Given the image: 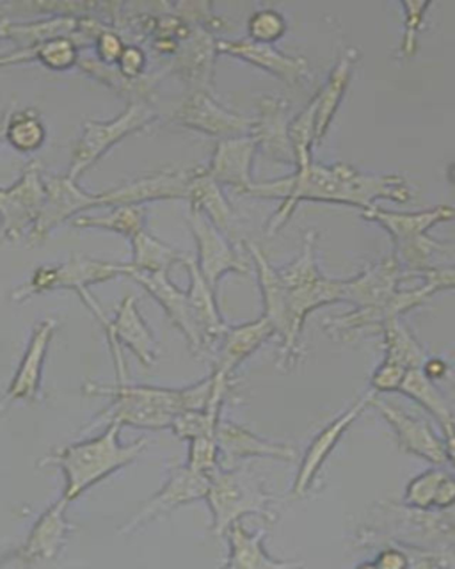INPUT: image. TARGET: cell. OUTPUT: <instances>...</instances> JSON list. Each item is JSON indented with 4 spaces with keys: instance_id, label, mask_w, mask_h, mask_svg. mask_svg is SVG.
Listing matches in <instances>:
<instances>
[{
    "instance_id": "obj_38",
    "label": "cell",
    "mask_w": 455,
    "mask_h": 569,
    "mask_svg": "<svg viewBox=\"0 0 455 569\" xmlns=\"http://www.w3.org/2000/svg\"><path fill=\"white\" fill-rule=\"evenodd\" d=\"M4 138L13 150L20 153H34L46 144V121L34 109L13 112L6 123Z\"/></svg>"
},
{
    "instance_id": "obj_22",
    "label": "cell",
    "mask_w": 455,
    "mask_h": 569,
    "mask_svg": "<svg viewBox=\"0 0 455 569\" xmlns=\"http://www.w3.org/2000/svg\"><path fill=\"white\" fill-rule=\"evenodd\" d=\"M219 41L209 29L192 26L191 34L182 41L170 70L182 77L189 91H210L214 82L215 56Z\"/></svg>"
},
{
    "instance_id": "obj_7",
    "label": "cell",
    "mask_w": 455,
    "mask_h": 569,
    "mask_svg": "<svg viewBox=\"0 0 455 569\" xmlns=\"http://www.w3.org/2000/svg\"><path fill=\"white\" fill-rule=\"evenodd\" d=\"M159 116L146 102H130L125 111L111 121H85L81 138L72 148V162L68 177L79 180L88 169L93 168L112 147L129 138L132 133L146 130L155 123Z\"/></svg>"
},
{
    "instance_id": "obj_8",
    "label": "cell",
    "mask_w": 455,
    "mask_h": 569,
    "mask_svg": "<svg viewBox=\"0 0 455 569\" xmlns=\"http://www.w3.org/2000/svg\"><path fill=\"white\" fill-rule=\"evenodd\" d=\"M246 251L255 263L256 276H259L260 290L264 299V317L273 326L276 337L282 340L277 369L292 370L303 358L304 349L301 337H297L294 331L289 287L283 283L276 267L269 263L267 257L259 246L246 242Z\"/></svg>"
},
{
    "instance_id": "obj_35",
    "label": "cell",
    "mask_w": 455,
    "mask_h": 569,
    "mask_svg": "<svg viewBox=\"0 0 455 569\" xmlns=\"http://www.w3.org/2000/svg\"><path fill=\"white\" fill-rule=\"evenodd\" d=\"M72 227L77 230H103L114 231L120 236L132 239L139 231L144 230L146 222V210L143 204H121L112 207L111 212L102 213H81L73 219Z\"/></svg>"
},
{
    "instance_id": "obj_33",
    "label": "cell",
    "mask_w": 455,
    "mask_h": 569,
    "mask_svg": "<svg viewBox=\"0 0 455 569\" xmlns=\"http://www.w3.org/2000/svg\"><path fill=\"white\" fill-rule=\"evenodd\" d=\"M130 242H132L130 266L134 267L135 271L170 272L173 267L188 266L192 258L191 254L182 253L179 249L165 244L146 230L139 231Z\"/></svg>"
},
{
    "instance_id": "obj_2",
    "label": "cell",
    "mask_w": 455,
    "mask_h": 569,
    "mask_svg": "<svg viewBox=\"0 0 455 569\" xmlns=\"http://www.w3.org/2000/svg\"><path fill=\"white\" fill-rule=\"evenodd\" d=\"M82 393L88 397H108L111 405L94 418L88 429L94 426H109L112 422L123 423L134 429L164 431L171 429L174 418L188 409H205L214 393V376L194 382L191 387L162 388L148 385H130L118 381L117 385L84 382Z\"/></svg>"
},
{
    "instance_id": "obj_40",
    "label": "cell",
    "mask_w": 455,
    "mask_h": 569,
    "mask_svg": "<svg viewBox=\"0 0 455 569\" xmlns=\"http://www.w3.org/2000/svg\"><path fill=\"white\" fill-rule=\"evenodd\" d=\"M448 477L451 476L442 470H428L422 476L415 477L407 485L406 495H404L407 506L415 507L419 511H427L431 507L439 506L443 486Z\"/></svg>"
},
{
    "instance_id": "obj_45",
    "label": "cell",
    "mask_w": 455,
    "mask_h": 569,
    "mask_svg": "<svg viewBox=\"0 0 455 569\" xmlns=\"http://www.w3.org/2000/svg\"><path fill=\"white\" fill-rule=\"evenodd\" d=\"M94 49H97V59L99 61H102L103 64H109V67H117L121 53L125 52L127 44L117 29L108 27L99 36V40L94 43Z\"/></svg>"
},
{
    "instance_id": "obj_12",
    "label": "cell",
    "mask_w": 455,
    "mask_h": 569,
    "mask_svg": "<svg viewBox=\"0 0 455 569\" xmlns=\"http://www.w3.org/2000/svg\"><path fill=\"white\" fill-rule=\"evenodd\" d=\"M192 169H164L135 178L102 192H90L88 209L143 204L150 201L188 200Z\"/></svg>"
},
{
    "instance_id": "obj_9",
    "label": "cell",
    "mask_w": 455,
    "mask_h": 569,
    "mask_svg": "<svg viewBox=\"0 0 455 569\" xmlns=\"http://www.w3.org/2000/svg\"><path fill=\"white\" fill-rule=\"evenodd\" d=\"M47 200L46 169L40 160H31L22 177L0 192L2 239L11 244L29 242Z\"/></svg>"
},
{
    "instance_id": "obj_19",
    "label": "cell",
    "mask_w": 455,
    "mask_h": 569,
    "mask_svg": "<svg viewBox=\"0 0 455 569\" xmlns=\"http://www.w3.org/2000/svg\"><path fill=\"white\" fill-rule=\"evenodd\" d=\"M55 331H58V322L50 317L34 326L19 369L14 372L10 388L6 391V402H37L40 399L47 352Z\"/></svg>"
},
{
    "instance_id": "obj_48",
    "label": "cell",
    "mask_w": 455,
    "mask_h": 569,
    "mask_svg": "<svg viewBox=\"0 0 455 569\" xmlns=\"http://www.w3.org/2000/svg\"><path fill=\"white\" fill-rule=\"evenodd\" d=\"M422 276L425 278V287H428L433 293L442 289H455V266L445 267V269L434 267Z\"/></svg>"
},
{
    "instance_id": "obj_44",
    "label": "cell",
    "mask_w": 455,
    "mask_h": 569,
    "mask_svg": "<svg viewBox=\"0 0 455 569\" xmlns=\"http://www.w3.org/2000/svg\"><path fill=\"white\" fill-rule=\"evenodd\" d=\"M407 372H410V370H407L406 367H402L401 363H395V361L384 358L383 363L372 373V390L398 391L401 390L402 382L406 379Z\"/></svg>"
},
{
    "instance_id": "obj_32",
    "label": "cell",
    "mask_w": 455,
    "mask_h": 569,
    "mask_svg": "<svg viewBox=\"0 0 455 569\" xmlns=\"http://www.w3.org/2000/svg\"><path fill=\"white\" fill-rule=\"evenodd\" d=\"M79 44L70 36L55 38V40L46 41L31 49H17L0 59L2 67L10 64H22V62L38 61L49 70L67 71L70 68L79 67L81 56H79Z\"/></svg>"
},
{
    "instance_id": "obj_15",
    "label": "cell",
    "mask_w": 455,
    "mask_h": 569,
    "mask_svg": "<svg viewBox=\"0 0 455 569\" xmlns=\"http://www.w3.org/2000/svg\"><path fill=\"white\" fill-rule=\"evenodd\" d=\"M173 123L221 139L250 136L255 127V120L228 111L215 102L210 91H189L174 111Z\"/></svg>"
},
{
    "instance_id": "obj_36",
    "label": "cell",
    "mask_w": 455,
    "mask_h": 569,
    "mask_svg": "<svg viewBox=\"0 0 455 569\" xmlns=\"http://www.w3.org/2000/svg\"><path fill=\"white\" fill-rule=\"evenodd\" d=\"M398 391L433 415L443 431L455 426L454 415L443 399L442 391L434 387L433 379L428 378L424 369H411Z\"/></svg>"
},
{
    "instance_id": "obj_13",
    "label": "cell",
    "mask_w": 455,
    "mask_h": 569,
    "mask_svg": "<svg viewBox=\"0 0 455 569\" xmlns=\"http://www.w3.org/2000/svg\"><path fill=\"white\" fill-rule=\"evenodd\" d=\"M210 482H212V476L194 470L189 465L174 467L162 488L135 512L132 520L121 527L120 533L130 536L162 516L176 511L180 507L206 498Z\"/></svg>"
},
{
    "instance_id": "obj_10",
    "label": "cell",
    "mask_w": 455,
    "mask_h": 569,
    "mask_svg": "<svg viewBox=\"0 0 455 569\" xmlns=\"http://www.w3.org/2000/svg\"><path fill=\"white\" fill-rule=\"evenodd\" d=\"M188 224L192 237L196 240V262L200 272L215 293H218L219 281L223 280L228 272L250 274L251 257L247 251L242 253V248L233 244L230 237L219 230L206 216L189 209Z\"/></svg>"
},
{
    "instance_id": "obj_49",
    "label": "cell",
    "mask_w": 455,
    "mask_h": 569,
    "mask_svg": "<svg viewBox=\"0 0 455 569\" xmlns=\"http://www.w3.org/2000/svg\"><path fill=\"white\" fill-rule=\"evenodd\" d=\"M446 456L455 467V426L448 427L445 431Z\"/></svg>"
},
{
    "instance_id": "obj_29",
    "label": "cell",
    "mask_w": 455,
    "mask_h": 569,
    "mask_svg": "<svg viewBox=\"0 0 455 569\" xmlns=\"http://www.w3.org/2000/svg\"><path fill=\"white\" fill-rule=\"evenodd\" d=\"M265 536H267V527L260 532L250 533L242 527L241 521L233 523L226 532L230 553L221 566L232 569H283L303 566L301 562L274 559L269 556L264 548Z\"/></svg>"
},
{
    "instance_id": "obj_47",
    "label": "cell",
    "mask_w": 455,
    "mask_h": 569,
    "mask_svg": "<svg viewBox=\"0 0 455 569\" xmlns=\"http://www.w3.org/2000/svg\"><path fill=\"white\" fill-rule=\"evenodd\" d=\"M410 556L397 547H386L375 556L374 560L362 562L360 568L402 569L410 566Z\"/></svg>"
},
{
    "instance_id": "obj_34",
    "label": "cell",
    "mask_w": 455,
    "mask_h": 569,
    "mask_svg": "<svg viewBox=\"0 0 455 569\" xmlns=\"http://www.w3.org/2000/svg\"><path fill=\"white\" fill-rule=\"evenodd\" d=\"M79 68L84 71L85 76L93 77L94 80H99L108 88L114 89L117 93L132 98V102H150L148 98L153 97L155 86L159 84L162 77V73H156V76H144L141 79H129L118 70V67H109L93 58H81Z\"/></svg>"
},
{
    "instance_id": "obj_43",
    "label": "cell",
    "mask_w": 455,
    "mask_h": 569,
    "mask_svg": "<svg viewBox=\"0 0 455 569\" xmlns=\"http://www.w3.org/2000/svg\"><path fill=\"white\" fill-rule=\"evenodd\" d=\"M402 9L406 14L404 23V38H402L401 56L404 59L415 58L418 52L419 27L424 23L425 13L431 8V2H402Z\"/></svg>"
},
{
    "instance_id": "obj_27",
    "label": "cell",
    "mask_w": 455,
    "mask_h": 569,
    "mask_svg": "<svg viewBox=\"0 0 455 569\" xmlns=\"http://www.w3.org/2000/svg\"><path fill=\"white\" fill-rule=\"evenodd\" d=\"M185 269H188L189 280H191V287L188 290L189 302H191L192 311L196 317L201 335L205 338L206 355H212L219 340L223 338L230 326L221 317L218 301H215L218 293L212 290V287L206 283L205 278L201 274L196 258L192 257Z\"/></svg>"
},
{
    "instance_id": "obj_21",
    "label": "cell",
    "mask_w": 455,
    "mask_h": 569,
    "mask_svg": "<svg viewBox=\"0 0 455 569\" xmlns=\"http://www.w3.org/2000/svg\"><path fill=\"white\" fill-rule=\"evenodd\" d=\"M256 151L259 142L251 133L241 138L221 139L206 171L215 182L232 187L237 194L244 196L247 189L255 186L251 171Z\"/></svg>"
},
{
    "instance_id": "obj_37",
    "label": "cell",
    "mask_w": 455,
    "mask_h": 569,
    "mask_svg": "<svg viewBox=\"0 0 455 569\" xmlns=\"http://www.w3.org/2000/svg\"><path fill=\"white\" fill-rule=\"evenodd\" d=\"M381 331L384 335V349H386L384 358L386 360L401 363L407 370L424 369V365L427 363L424 349L416 342V338L402 322L401 317L390 319Z\"/></svg>"
},
{
    "instance_id": "obj_39",
    "label": "cell",
    "mask_w": 455,
    "mask_h": 569,
    "mask_svg": "<svg viewBox=\"0 0 455 569\" xmlns=\"http://www.w3.org/2000/svg\"><path fill=\"white\" fill-rule=\"evenodd\" d=\"M315 118H317V98L313 97L300 116L291 121V141L295 153V168L310 164L315 147Z\"/></svg>"
},
{
    "instance_id": "obj_31",
    "label": "cell",
    "mask_w": 455,
    "mask_h": 569,
    "mask_svg": "<svg viewBox=\"0 0 455 569\" xmlns=\"http://www.w3.org/2000/svg\"><path fill=\"white\" fill-rule=\"evenodd\" d=\"M81 17H50L37 22H10L8 18H2L0 34L6 40H13L19 43V49H31L46 41L55 40L70 36L75 38L79 31Z\"/></svg>"
},
{
    "instance_id": "obj_42",
    "label": "cell",
    "mask_w": 455,
    "mask_h": 569,
    "mask_svg": "<svg viewBox=\"0 0 455 569\" xmlns=\"http://www.w3.org/2000/svg\"><path fill=\"white\" fill-rule=\"evenodd\" d=\"M188 465L194 470L214 476L221 468V449L215 436H200L189 441Z\"/></svg>"
},
{
    "instance_id": "obj_18",
    "label": "cell",
    "mask_w": 455,
    "mask_h": 569,
    "mask_svg": "<svg viewBox=\"0 0 455 569\" xmlns=\"http://www.w3.org/2000/svg\"><path fill=\"white\" fill-rule=\"evenodd\" d=\"M47 200L38 219L37 228L29 237L28 246L34 248L49 239L50 233L63 222L73 221L77 216L88 212L85 200L88 192L77 186L75 180L63 174L46 173Z\"/></svg>"
},
{
    "instance_id": "obj_17",
    "label": "cell",
    "mask_w": 455,
    "mask_h": 569,
    "mask_svg": "<svg viewBox=\"0 0 455 569\" xmlns=\"http://www.w3.org/2000/svg\"><path fill=\"white\" fill-rule=\"evenodd\" d=\"M129 278L138 281L161 305L168 319L182 331L183 337L188 338L192 355L206 356L205 338L201 335L196 317H194L191 302H189L188 292L180 290L170 280L168 272L135 271L132 267Z\"/></svg>"
},
{
    "instance_id": "obj_16",
    "label": "cell",
    "mask_w": 455,
    "mask_h": 569,
    "mask_svg": "<svg viewBox=\"0 0 455 569\" xmlns=\"http://www.w3.org/2000/svg\"><path fill=\"white\" fill-rule=\"evenodd\" d=\"M377 391H368L365 396L354 402L351 408L345 409L344 413L327 423L315 438L312 443L309 445V449L304 452L303 459H301L300 471L295 476L294 485H292V498H304L312 491L313 485L317 482L318 473H321L324 462L330 459L333 450L336 449L338 441L344 438L345 432L351 429L357 418L362 417L368 406H372V399H374Z\"/></svg>"
},
{
    "instance_id": "obj_3",
    "label": "cell",
    "mask_w": 455,
    "mask_h": 569,
    "mask_svg": "<svg viewBox=\"0 0 455 569\" xmlns=\"http://www.w3.org/2000/svg\"><path fill=\"white\" fill-rule=\"evenodd\" d=\"M123 427L120 422L109 423L102 435L47 453L38 461V467H58L63 471V497L73 502L100 480L132 465L150 445L144 438L130 445L121 443Z\"/></svg>"
},
{
    "instance_id": "obj_20",
    "label": "cell",
    "mask_w": 455,
    "mask_h": 569,
    "mask_svg": "<svg viewBox=\"0 0 455 569\" xmlns=\"http://www.w3.org/2000/svg\"><path fill=\"white\" fill-rule=\"evenodd\" d=\"M372 406L377 408L384 420L392 426L393 431L397 435L398 445L402 450L407 453H413L416 458L425 459V461L433 462V465H443L448 461L446 456L445 441L439 440L434 435L433 429L424 420L411 417L404 409L397 406L388 405L384 400L377 399L375 393L372 399Z\"/></svg>"
},
{
    "instance_id": "obj_6",
    "label": "cell",
    "mask_w": 455,
    "mask_h": 569,
    "mask_svg": "<svg viewBox=\"0 0 455 569\" xmlns=\"http://www.w3.org/2000/svg\"><path fill=\"white\" fill-rule=\"evenodd\" d=\"M130 262H108L84 254H72L64 263L38 267L31 278L11 293V298L14 302H22L50 290H73L77 296H82L90 292L93 284L108 283L120 276H130Z\"/></svg>"
},
{
    "instance_id": "obj_14",
    "label": "cell",
    "mask_w": 455,
    "mask_h": 569,
    "mask_svg": "<svg viewBox=\"0 0 455 569\" xmlns=\"http://www.w3.org/2000/svg\"><path fill=\"white\" fill-rule=\"evenodd\" d=\"M111 347L112 360L117 367L118 381H127L125 361L121 356V347H129L134 352L139 363L152 367L159 356V346L152 329L141 316L135 296H125L118 305L117 316L111 319V325L103 329Z\"/></svg>"
},
{
    "instance_id": "obj_41",
    "label": "cell",
    "mask_w": 455,
    "mask_h": 569,
    "mask_svg": "<svg viewBox=\"0 0 455 569\" xmlns=\"http://www.w3.org/2000/svg\"><path fill=\"white\" fill-rule=\"evenodd\" d=\"M286 32V20L276 9H260L247 20V34L256 43L273 44Z\"/></svg>"
},
{
    "instance_id": "obj_26",
    "label": "cell",
    "mask_w": 455,
    "mask_h": 569,
    "mask_svg": "<svg viewBox=\"0 0 455 569\" xmlns=\"http://www.w3.org/2000/svg\"><path fill=\"white\" fill-rule=\"evenodd\" d=\"M273 337L276 331L264 316L246 325L230 326L214 349L215 372L233 378V372Z\"/></svg>"
},
{
    "instance_id": "obj_25",
    "label": "cell",
    "mask_w": 455,
    "mask_h": 569,
    "mask_svg": "<svg viewBox=\"0 0 455 569\" xmlns=\"http://www.w3.org/2000/svg\"><path fill=\"white\" fill-rule=\"evenodd\" d=\"M215 438H218L219 449H221V461H226L228 465L251 458H267L286 462L300 459L297 450L291 443L265 440L232 420L219 422Z\"/></svg>"
},
{
    "instance_id": "obj_24",
    "label": "cell",
    "mask_w": 455,
    "mask_h": 569,
    "mask_svg": "<svg viewBox=\"0 0 455 569\" xmlns=\"http://www.w3.org/2000/svg\"><path fill=\"white\" fill-rule=\"evenodd\" d=\"M219 53L250 62L260 70L267 71L289 86L300 84L310 73L309 61L280 52L273 44L247 40H223L218 43Z\"/></svg>"
},
{
    "instance_id": "obj_30",
    "label": "cell",
    "mask_w": 455,
    "mask_h": 569,
    "mask_svg": "<svg viewBox=\"0 0 455 569\" xmlns=\"http://www.w3.org/2000/svg\"><path fill=\"white\" fill-rule=\"evenodd\" d=\"M188 201L189 209L206 216L226 236L233 230L235 210L224 196L223 186L210 177L206 168L192 169Z\"/></svg>"
},
{
    "instance_id": "obj_11",
    "label": "cell",
    "mask_w": 455,
    "mask_h": 569,
    "mask_svg": "<svg viewBox=\"0 0 455 569\" xmlns=\"http://www.w3.org/2000/svg\"><path fill=\"white\" fill-rule=\"evenodd\" d=\"M68 500L64 497L55 500L43 515L32 525L31 532L22 547L13 553H6L0 562L2 569H26L58 559L59 553L72 538L75 525L67 518Z\"/></svg>"
},
{
    "instance_id": "obj_23",
    "label": "cell",
    "mask_w": 455,
    "mask_h": 569,
    "mask_svg": "<svg viewBox=\"0 0 455 569\" xmlns=\"http://www.w3.org/2000/svg\"><path fill=\"white\" fill-rule=\"evenodd\" d=\"M289 103L282 97L265 94L259 100V116L251 136L269 159L282 164L295 166L294 147L291 141V123L286 121Z\"/></svg>"
},
{
    "instance_id": "obj_5",
    "label": "cell",
    "mask_w": 455,
    "mask_h": 569,
    "mask_svg": "<svg viewBox=\"0 0 455 569\" xmlns=\"http://www.w3.org/2000/svg\"><path fill=\"white\" fill-rule=\"evenodd\" d=\"M362 216L366 221L377 222L388 231L395 242V257L401 266L406 267L413 274H424L433 269V254L448 249L431 239L427 236L428 230L439 222L452 221L455 209L448 204H437L434 209L422 212H388L381 207H374Z\"/></svg>"
},
{
    "instance_id": "obj_46",
    "label": "cell",
    "mask_w": 455,
    "mask_h": 569,
    "mask_svg": "<svg viewBox=\"0 0 455 569\" xmlns=\"http://www.w3.org/2000/svg\"><path fill=\"white\" fill-rule=\"evenodd\" d=\"M117 67L129 79H141L146 68V53L138 44H127L125 52L121 53Z\"/></svg>"
},
{
    "instance_id": "obj_1",
    "label": "cell",
    "mask_w": 455,
    "mask_h": 569,
    "mask_svg": "<svg viewBox=\"0 0 455 569\" xmlns=\"http://www.w3.org/2000/svg\"><path fill=\"white\" fill-rule=\"evenodd\" d=\"M244 196L256 200H282L265 227L267 237H273L304 201L348 204L366 212L377 207L380 200L407 203L413 192L401 174L363 173L345 162L326 166L312 160L310 164L295 168L291 177L255 182Z\"/></svg>"
},
{
    "instance_id": "obj_4",
    "label": "cell",
    "mask_w": 455,
    "mask_h": 569,
    "mask_svg": "<svg viewBox=\"0 0 455 569\" xmlns=\"http://www.w3.org/2000/svg\"><path fill=\"white\" fill-rule=\"evenodd\" d=\"M205 500L212 512L215 538L226 536L230 527L247 515L260 516L269 527L276 523V515L271 509L274 497L251 468H219L212 476Z\"/></svg>"
},
{
    "instance_id": "obj_28",
    "label": "cell",
    "mask_w": 455,
    "mask_h": 569,
    "mask_svg": "<svg viewBox=\"0 0 455 569\" xmlns=\"http://www.w3.org/2000/svg\"><path fill=\"white\" fill-rule=\"evenodd\" d=\"M360 52L356 49L344 50L340 56L335 68L331 70L326 84L318 89L317 94V118H315V144L321 147L322 141L330 132L331 123L335 120L340 103L344 100L348 82L353 77L354 67H356Z\"/></svg>"
}]
</instances>
